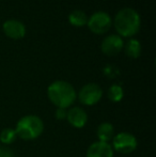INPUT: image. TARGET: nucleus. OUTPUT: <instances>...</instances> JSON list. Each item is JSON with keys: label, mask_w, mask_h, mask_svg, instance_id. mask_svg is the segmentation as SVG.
I'll return each instance as SVG.
<instances>
[{"label": "nucleus", "mask_w": 156, "mask_h": 157, "mask_svg": "<svg viewBox=\"0 0 156 157\" xmlns=\"http://www.w3.org/2000/svg\"><path fill=\"white\" fill-rule=\"evenodd\" d=\"M67 121L74 128H82L88 122V113L79 106L70 107L67 113Z\"/></svg>", "instance_id": "obj_9"}, {"label": "nucleus", "mask_w": 156, "mask_h": 157, "mask_svg": "<svg viewBox=\"0 0 156 157\" xmlns=\"http://www.w3.org/2000/svg\"><path fill=\"white\" fill-rule=\"evenodd\" d=\"M4 34L12 40H21L26 35V26L18 19H8L2 25Z\"/></svg>", "instance_id": "obj_8"}, {"label": "nucleus", "mask_w": 156, "mask_h": 157, "mask_svg": "<svg viewBox=\"0 0 156 157\" xmlns=\"http://www.w3.org/2000/svg\"><path fill=\"white\" fill-rule=\"evenodd\" d=\"M124 47V41L118 34H109L103 40L101 49L104 55L108 57H112L122 52Z\"/></svg>", "instance_id": "obj_7"}, {"label": "nucleus", "mask_w": 156, "mask_h": 157, "mask_svg": "<svg viewBox=\"0 0 156 157\" xmlns=\"http://www.w3.org/2000/svg\"><path fill=\"white\" fill-rule=\"evenodd\" d=\"M67 109H63V108H57L56 113H55V117H56L57 120L62 121V120H67Z\"/></svg>", "instance_id": "obj_17"}, {"label": "nucleus", "mask_w": 156, "mask_h": 157, "mask_svg": "<svg viewBox=\"0 0 156 157\" xmlns=\"http://www.w3.org/2000/svg\"><path fill=\"white\" fill-rule=\"evenodd\" d=\"M124 50L127 57L131 59H137L141 55V44L138 40L129 39L126 43L124 44Z\"/></svg>", "instance_id": "obj_12"}, {"label": "nucleus", "mask_w": 156, "mask_h": 157, "mask_svg": "<svg viewBox=\"0 0 156 157\" xmlns=\"http://www.w3.org/2000/svg\"><path fill=\"white\" fill-rule=\"evenodd\" d=\"M69 23L74 27H83L88 23V16L83 11L74 10L69 14Z\"/></svg>", "instance_id": "obj_13"}, {"label": "nucleus", "mask_w": 156, "mask_h": 157, "mask_svg": "<svg viewBox=\"0 0 156 157\" xmlns=\"http://www.w3.org/2000/svg\"><path fill=\"white\" fill-rule=\"evenodd\" d=\"M44 122L36 114H27L17 121L15 125V132L17 138L25 141H32L38 139L44 132Z\"/></svg>", "instance_id": "obj_3"}, {"label": "nucleus", "mask_w": 156, "mask_h": 157, "mask_svg": "<svg viewBox=\"0 0 156 157\" xmlns=\"http://www.w3.org/2000/svg\"><path fill=\"white\" fill-rule=\"evenodd\" d=\"M86 157H113V150L110 143L95 141L89 145Z\"/></svg>", "instance_id": "obj_10"}, {"label": "nucleus", "mask_w": 156, "mask_h": 157, "mask_svg": "<svg viewBox=\"0 0 156 157\" xmlns=\"http://www.w3.org/2000/svg\"><path fill=\"white\" fill-rule=\"evenodd\" d=\"M138 140L128 132H120L111 140V147L120 154H131L137 149Z\"/></svg>", "instance_id": "obj_4"}, {"label": "nucleus", "mask_w": 156, "mask_h": 157, "mask_svg": "<svg viewBox=\"0 0 156 157\" xmlns=\"http://www.w3.org/2000/svg\"><path fill=\"white\" fill-rule=\"evenodd\" d=\"M47 96L50 103L57 108L67 109L77 99V92L69 81L55 80L48 86Z\"/></svg>", "instance_id": "obj_2"}, {"label": "nucleus", "mask_w": 156, "mask_h": 157, "mask_svg": "<svg viewBox=\"0 0 156 157\" xmlns=\"http://www.w3.org/2000/svg\"><path fill=\"white\" fill-rule=\"evenodd\" d=\"M115 126L111 124L110 122H103L96 128V137H97V141H102V142L109 143L112 138L115 137Z\"/></svg>", "instance_id": "obj_11"}, {"label": "nucleus", "mask_w": 156, "mask_h": 157, "mask_svg": "<svg viewBox=\"0 0 156 157\" xmlns=\"http://www.w3.org/2000/svg\"><path fill=\"white\" fill-rule=\"evenodd\" d=\"M88 28L94 34H105L112 26V18L107 12L97 11L88 18Z\"/></svg>", "instance_id": "obj_5"}, {"label": "nucleus", "mask_w": 156, "mask_h": 157, "mask_svg": "<svg viewBox=\"0 0 156 157\" xmlns=\"http://www.w3.org/2000/svg\"><path fill=\"white\" fill-rule=\"evenodd\" d=\"M17 139V135L15 132L14 128L6 127L3 128L0 132V142L2 143V145H10L12 143L15 142V140Z\"/></svg>", "instance_id": "obj_15"}, {"label": "nucleus", "mask_w": 156, "mask_h": 157, "mask_svg": "<svg viewBox=\"0 0 156 157\" xmlns=\"http://www.w3.org/2000/svg\"><path fill=\"white\" fill-rule=\"evenodd\" d=\"M103 89L94 82L86 83L81 87L77 93V99L79 103L85 106H94L102 99L103 97Z\"/></svg>", "instance_id": "obj_6"}, {"label": "nucleus", "mask_w": 156, "mask_h": 157, "mask_svg": "<svg viewBox=\"0 0 156 157\" xmlns=\"http://www.w3.org/2000/svg\"><path fill=\"white\" fill-rule=\"evenodd\" d=\"M107 97L110 101L112 103H119L123 99L124 97V90L121 87L120 85L117 83H113L110 87L108 88V91H107Z\"/></svg>", "instance_id": "obj_14"}, {"label": "nucleus", "mask_w": 156, "mask_h": 157, "mask_svg": "<svg viewBox=\"0 0 156 157\" xmlns=\"http://www.w3.org/2000/svg\"><path fill=\"white\" fill-rule=\"evenodd\" d=\"M113 26L118 35H120L122 39H131L139 32L141 27V17L135 9L123 8L116 14Z\"/></svg>", "instance_id": "obj_1"}, {"label": "nucleus", "mask_w": 156, "mask_h": 157, "mask_svg": "<svg viewBox=\"0 0 156 157\" xmlns=\"http://www.w3.org/2000/svg\"><path fill=\"white\" fill-rule=\"evenodd\" d=\"M0 157H15L14 152L8 145H0Z\"/></svg>", "instance_id": "obj_16"}]
</instances>
